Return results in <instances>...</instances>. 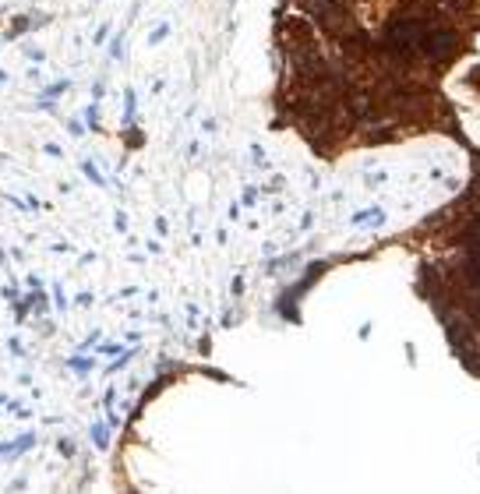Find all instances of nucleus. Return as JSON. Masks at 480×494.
Listing matches in <instances>:
<instances>
[{
	"mask_svg": "<svg viewBox=\"0 0 480 494\" xmlns=\"http://www.w3.org/2000/svg\"><path fill=\"white\" fill-rule=\"evenodd\" d=\"M82 170H85V177H89V180H96V184H103V177H99V170H96L92 163H82Z\"/></svg>",
	"mask_w": 480,
	"mask_h": 494,
	"instance_id": "1",
	"label": "nucleus"
},
{
	"mask_svg": "<svg viewBox=\"0 0 480 494\" xmlns=\"http://www.w3.org/2000/svg\"><path fill=\"white\" fill-rule=\"evenodd\" d=\"M64 89H67V82H57V85H50V89H46L43 96H46V99H53V96H60Z\"/></svg>",
	"mask_w": 480,
	"mask_h": 494,
	"instance_id": "2",
	"label": "nucleus"
},
{
	"mask_svg": "<svg viewBox=\"0 0 480 494\" xmlns=\"http://www.w3.org/2000/svg\"><path fill=\"white\" fill-rule=\"evenodd\" d=\"M71 367H74V371H89V367H92V360H78V357H74V360H71Z\"/></svg>",
	"mask_w": 480,
	"mask_h": 494,
	"instance_id": "3",
	"label": "nucleus"
},
{
	"mask_svg": "<svg viewBox=\"0 0 480 494\" xmlns=\"http://www.w3.org/2000/svg\"><path fill=\"white\" fill-rule=\"evenodd\" d=\"M230 4H233V0H230Z\"/></svg>",
	"mask_w": 480,
	"mask_h": 494,
	"instance_id": "4",
	"label": "nucleus"
},
{
	"mask_svg": "<svg viewBox=\"0 0 480 494\" xmlns=\"http://www.w3.org/2000/svg\"><path fill=\"white\" fill-rule=\"evenodd\" d=\"M0 11H4V7H0Z\"/></svg>",
	"mask_w": 480,
	"mask_h": 494,
	"instance_id": "5",
	"label": "nucleus"
}]
</instances>
